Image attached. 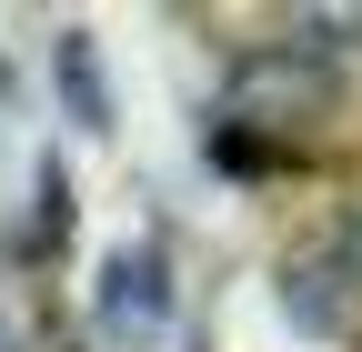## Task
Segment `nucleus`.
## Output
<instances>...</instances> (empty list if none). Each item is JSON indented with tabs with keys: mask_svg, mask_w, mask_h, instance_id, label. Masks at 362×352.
Wrapping results in <instances>:
<instances>
[{
	"mask_svg": "<svg viewBox=\"0 0 362 352\" xmlns=\"http://www.w3.org/2000/svg\"><path fill=\"white\" fill-rule=\"evenodd\" d=\"M332 101H342V71L312 61V51H292V40L242 51L232 81H221V111H232L242 131H302V121H322Z\"/></svg>",
	"mask_w": 362,
	"mask_h": 352,
	"instance_id": "obj_1",
	"label": "nucleus"
},
{
	"mask_svg": "<svg viewBox=\"0 0 362 352\" xmlns=\"http://www.w3.org/2000/svg\"><path fill=\"white\" fill-rule=\"evenodd\" d=\"M282 312H292L302 332H342V322H352V302H342V282L322 272V262H292V282H282Z\"/></svg>",
	"mask_w": 362,
	"mask_h": 352,
	"instance_id": "obj_2",
	"label": "nucleus"
},
{
	"mask_svg": "<svg viewBox=\"0 0 362 352\" xmlns=\"http://www.w3.org/2000/svg\"><path fill=\"white\" fill-rule=\"evenodd\" d=\"M111 322L161 332V262H121V272H111Z\"/></svg>",
	"mask_w": 362,
	"mask_h": 352,
	"instance_id": "obj_3",
	"label": "nucleus"
},
{
	"mask_svg": "<svg viewBox=\"0 0 362 352\" xmlns=\"http://www.w3.org/2000/svg\"><path fill=\"white\" fill-rule=\"evenodd\" d=\"M312 262H322V272L342 282V302L362 312V201H342V222H332V242L312 252Z\"/></svg>",
	"mask_w": 362,
	"mask_h": 352,
	"instance_id": "obj_4",
	"label": "nucleus"
}]
</instances>
